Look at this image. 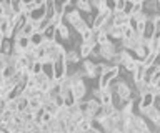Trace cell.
Returning <instances> with one entry per match:
<instances>
[{"label": "cell", "instance_id": "16", "mask_svg": "<svg viewBox=\"0 0 160 133\" xmlns=\"http://www.w3.org/2000/svg\"><path fill=\"white\" fill-rule=\"evenodd\" d=\"M112 15H113V22H115V25H117V27H123V25H128V23H130V17L125 12L112 13Z\"/></svg>", "mask_w": 160, "mask_h": 133}, {"label": "cell", "instance_id": "19", "mask_svg": "<svg viewBox=\"0 0 160 133\" xmlns=\"http://www.w3.org/2000/svg\"><path fill=\"white\" fill-rule=\"evenodd\" d=\"M110 67H112V65H110V63H107V62H95V73H97V78H98L100 75H103V73L107 72Z\"/></svg>", "mask_w": 160, "mask_h": 133}, {"label": "cell", "instance_id": "32", "mask_svg": "<svg viewBox=\"0 0 160 133\" xmlns=\"http://www.w3.org/2000/svg\"><path fill=\"white\" fill-rule=\"evenodd\" d=\"M0 40H3V37H2V32H0Z\"/></svg>", "mask_w": 160, "mask_h": 133}, {"label": "cell", "instance_id": "29", "mask_svg": "<svg viewBox=\"0 0 160 133\" xmlns=\"http://www.w3.org/2000/svg\"><path fill=\"white\" fill-rule=\"evenodd\" d=\"M52 120H53V116L50 115V113H47V112H43L42 115H40V121H42L43 125H48V123L52 121Z\"/></svg>", "mask_w": 160, "mask_h": 133}, {"label": "cell", "instance_id": "17", "mask_svg": "<svg viewBox=\"0 0 160 133\" xmlns=\"http://www.w3.org/2000/svg\"><path fill=\"white\" fill-rule=\"evenodd\" d=\"M157 60H158V55H157V53H147V57L142 60V63L145 65V68H147V70H150V68H152L155 63H157Z\"/></svg>", "mask_w": 160, "mask_h": 133}, {"label": "cell", "instance_id": "23", "mask_svg": "<svg viewBox=\"0 0 160 133\" xmlns=\"http://www.w3.org/2000/svg\"><path fill=\"white\" fill-rule=\"evenodd\" d=\"M42 40H43V35H42V33H38V32H35L33 35L30 37V45H33V47H40Z\"/></svg>", "mask_w": 160, "mask_h": 133}, {"label": "cell", "instance_id": "6", "mask_svg": "<svg viewBox=\"0 0 160 133\" xmlns=\"http://www.w3.org/2000/svg\"><path fill=\"white\" fill-rule=\"evenodd\" d=\"M100 102L98 100H95V98H88L87 100V112H85V116L90 118V120H93L95 115L100 112Z\"/></svg>", "mask_w": 160, "mask_h": 133}, {"label": "cell", "instance_id": "7", "mask_svg": "<svg viewBox=\"0 0 160 133\" xmlns=\"http://www.w3.org/2000/svg\"><path fill=\"white\" fill-rule=\"evenodd\" d=\"M65 63L67 65H78V63H82V58H80V53L77 48H70V50L65 52Z\"/></svg>", "mask_w": 160, "mask_h": 133}, {"label": "cell", "instance_id": "21", "mask_svg": "<svg viewBox=\"0 0 160 133\" xmlns=\"http://www.w3.org/2000/svg\"><path fill=\"white\" fill-rule=\"evenodd\" d=\"M132 53H135V55H133L135 60H143V58L147 57L148 50H147V47H137V48H135V50H133Z\"/></svg>", "mask_w": 160, "mask_h": 133}, {"label": "cell", "instance_id": "20", "mask_svg": "<svg viewBox=\"0 0 160 133\" xmlns=\"http://www.w3.org/2000/svg\"><path fill=\"white\" fill-rule=\"evenodd\" d=\"M48 22L53 28H57L60 23H63V13H53V15L48 18Z\"/></svg>", "mask_w": 160, "mask_h": 133}, {"label": "cell", "instance_id": "25", "mask_svg": "<svg viewBox=\"0 0 160 133\" xmlns=\"http://www.w3.org/2000/svg\"><path fill=\"white\" fill-rule=\"evenodd\" d=\"M133 33H135V28L130 25V23H128V25H125L123 27V40H130V38L133 37Z\"/></svg>", "mask_w": 160, "mask_h": 133}, {"label": "cell", "instance_id": "13", "mask_svg": "<svg viewBox=\"0 0 160 133\" xmlns=\"http://www.w3.org/2000/svg\"><path fill=\"white\" fill-rule=\"evenodd\" d=\"M55 30H57V35L62 38L63 42H70V40H72V33H70V28L67 27V23H60Z\"/></svg>", "mask_w": 160, "mask_h": 133}, {"label": "cell", "instance_id": "3", "mask_svg": "<svg viewBox=\"0 0 160 133\" xmlns=\"http://www.w3.org/2000/svg\"><path fill=\"white\" fill-rule=\"evenodd\" d=\"M97 52H98V55H100V60L110 63L115 57H117V53H118L117 42H112V40H110L108 43H105V45L97 47Z\"/></svg>", "mask_w": 160, "mask_h": 133}, {"label": "cell", "instance_id": "11", "mask_svg": "<svg viewBox=\"0 0 160 133\" xmlns=\"http://www.w3.org/2000/svg\"><path fill=\"white\" fill-rule=\"evenodd\" d=\"M92 128H93V120H90L87 116H83L82 120L77 123V133H88Z\"/></svg>", "mask_w": 160, "mask_h": 133}, {"label": "cell", "instance_id": "24", "mask_svg": "<svg viewBox=\"0 0 160 133\" xmlns=\"http://www.w3.org/2000/svg\"><path fill=\"white\" fill-rule=\"evenodd\" d=\"M125 10V0H117L112 5V13H120Z\"/></svg>", "mask_w": 160, "mask_h": 133}, {"label": "cell", "instance_id": "14", "mask_svg": "<svg viewBox=\"0 0 160 133\" xmlns=\"http://www.w3.org/2000/svg\"><path fill=\"white\" fill-rule=\"evenodd\" d=\"M35 32H37V23H35L33 20H30V18H27L25 23H23V27H22V33H23L25 37L30 38Z\"/></svg>", "mask_w": 160, "mask_h": 133}, {"label": "cell", "instance_id": "34", "mask_svg": "<svg viewBox=\"0 0 160 133\" xmlns=\"http://www.w3.org/2000/svg\"><path fill=\"white\" fill-rule=\"evenodd\" d=\"M158 13H160V2H158Z\"/></svg>", "mask_w": 160, "mask_h": 133}, {"label": "cell", "instance_id": "30", "mask_svg": "<svg viewBox=\"0 0 160 133\" xmlns=\"http://www.w3.org/2000/svg\"><path fill=\"white\" fill-rule=\"evenodd\" d=\"M145 23H147V22H137V23H135V32H137V33H140V35H143V32H145Z\"/></svg>", "mask_w": 160, "mask_h": 133}, {"label": "cell", "instance_id": "27", "mask_svg": "<svg viewBox=\"0 0 160 133\" xmlns=\"http://www.w3.org/2000/svg\"><path fill=\"white\" fill-rule=\"evenodd\" d=\"M0 52L5 53V55H10V53H12V42H10V40H3V42H2V48H0Z\"/></svg>", "mask_w": 160, "mask_h": 133}, {"label": "cell", "instance_id": "31", "mask_svg": "<svg viewBox=\"0 0 160 133\" xmlns=\"http://www.w3.org/2000/svg\"><path fill=\"white\" fill-rule=\"evenodd\" d=\"M98 97H100V88H98V87H93V88H92V98L98 100Z\"/></svg>", "mask_w": 160, "mask_h": 133}, {"label": "cell", "instance_id": "15", "mask_svg": "<svg viewBox=\"0 0 160 133\" xmlns=\"http://www.w3.org/2000/svg\"><path fill=\"white\" fill-rule=\"evenodd\" d=\"M155 105V97L152 95V93H145V95L140 97V100H138V110L140 108H148V107H152Z\"/></svg>", "mask_w": 160, "mask_h": 133}, {"label": "cell", "instance_id": "4", "mask_svg": "<svg viewBox=\"0 0 160 133\" xmlns=\"http://www.w3.org/2000/svg\"><path fill=\"white\" fill-rule=\"evenodd\" d=\"M138 115H142L145 120H148L152 123V126H160V110L155 105L148 107V108H140L138 110Z\"/></svg>", "mask_w": 160, "mask_h": 133}, {"label": "cell", "instance_id": "28", "mask_svg": "<svg viewBox=\"0 0 160 133\" xmlns=\"http://www.w3.org/2000/svg\"><path fill=\"white\" fill-rule=\"evenodd\" d=\"M152 25H153V32H160V13L152 15Z\"/></svg>", "mask_w": 160, "mask_h": 133}, {"label": "cell", "instance_id": "10", "mask_svg": "<svg viewBox=\"0 0 160 133\" xmlns=\"http://www.w3.org/2000/svg\"><path fill=\"white\" fill-rule=\"evenodd\" d=\"M113 92L112 88H105V90H100V97H98V102L100 105H113Z\"/></svg>", "mask_w": 160, "mask_h": 133}, {"label": "cell", "instance_id": "26", "mask_svg": "<svg viewBox=\"0 0 160 133\" xmlns=\"http://www.w3.org/2000/svg\"><path fill=\"white\" fill-rule=\"evenodd\" d=\"M80 42H90L93 38V30L92 28H87V30H85L83 33H80Z\"/></svg>", "mask_w": 160, "mask_h": 133}, {"label": "cell", "instance_id": "8", "mask_svg": "<svg viewBox=\"0 0 160 133\" xmlns=\"http://www.w3.org/2000/svg\"><path fill=\"white\" fill-rule=\"evenodd\" d=\"M15 12H17V10H15L13 2H8V0H0V13H2L3 17L12 18Z\"/></svg>", "mask_w": 160, "mask_h": 133}, {"label": "cell", "instance_id": "1", "mask_svg": "<svg viewBox=\"0 0 160 133\" xmlns=\"http://www.w3.org/2000/svg\"><path fill=\"white\" fill-rule=\"evenodd\" d=\"M63 23H67L68 27H72L78 35H80V33H83L87 28H90L88 22L85 20V18L82 17V13H80L78 10H75L73 7L63 13Z\"/></svg>", "mask_w": 160, "mask_h": 133}, {"label": "cell", "instance_id": "22", "mask_svg": "<svg viewBox=\"0 0 160 133\" xmlns=\"http://www.w3.org/2000/svg\"><path fill=\"white\" fill-rule=\"evenodd\" d=\"M8 65H10V55H5V53L0 52V73H2Z\"/></svg>", "mask_w": 160, "mask_h": 133}, {"label": "cell", "instance_id": "18", "mask_svg": "<svg viewBox=\"0 0 160 133\" xmlns=\"http://www.w3.org/2000/svg\"><path fill=\"white\" fill-rule=\"evenodd\" d=\"M28 110H30V112H38V110H42V100L38 98V95L28 100Z\"/></svg>", "mask_w": 160, "mask_h": 133}, {"label": "cell", "instance_id": "9", "mask_svg": "<svg viewBox=\"0 0 160 133\" xmlns=\"http://www.w3.org/2000/svg\"><path fill=\"white\" fill-rule=\"evenodd\" d=\"M80 68L85 72V75H87L88 80H93V78H97V73H95V63L92 60H82V65H80Z\"/></svg>", "mask_w": 160, "mask_h": 133}, {"label": "cell", "instance_id": "2", "mask_svg": "<svg viewBox=\"0 0 160 133\" xmlns=\"http://www.w3.org/2000/svg\"><path fill=\"white\" fill-rule=\"evenodd\" d=\"M110 88H112L113 92V97L118 98L120 105H123V103H127L132 100V88H130V85L125 80H115L113 83H110Z\"/></svg>", "mask_w": 160, "mask_h": 133}, {"label": "cell", "instance_id": "5", "mask_svg": "<svg viewBox=\"0 0 160 133\" xmlns=\"http://www.w3.org/2000/svg\"><path fill=\"white\" fill-rule=\"evenodd\" d=\"M77 50L80 53V58H82V60H87L90 57V53L93 50H97V42H95V38H92L90 42H80Z\"/></svg>", "mask_w": 160, "mask_h": 133}, {"label": "cell", "instance_id": "12", "mask_svg": "<svg viewBox=\"0 0 160 133\" xmlns=\"http://www.w3.org/2000/svg\"><path fill=\"white\" fill-rule=\"evenodd\" d=\"M73 8H75V10H78L80 13H88V15H92V13H93L88 0H77V2L73 3Z\"/></svg>", "mask_w": 160, "mask_h": 133}, {"label": "cell", "instance_id": "33", "mask_svg": "<svg viewBox=\"0 0 160 133\" xmlns=\"http://www.w3.org/2000/svg\"><path fill=\"white\" fill-rule=\"evenodd\" d=\"M0 133H7V131H5V130H0Z\"/></svg>", "mask_w": 160, "mask_h": 133}]
</instances>
